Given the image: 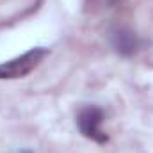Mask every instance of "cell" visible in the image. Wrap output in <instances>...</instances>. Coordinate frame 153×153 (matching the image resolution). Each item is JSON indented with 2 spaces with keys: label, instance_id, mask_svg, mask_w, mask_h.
Masks as SVG:
<instances>
[{
  "label": "cell",
  "instance_id": "7a4b0ae2",
  "mask_svg": "<svg viewBox=\"0 0 153 153\" xmlns=\"http://www.w3.org/2000/svg\"><path fill=\"white\" fill-rule=\"evenodd\" d=\"M102 123H103V111L96 105H85L78 111L76 116V125L78 130L84 137L98 143V144H105L109 141L107 134L102 130Z\"/></svg>",
  "mask_w": 153,
  "mask_h": 153
},
{
  "label": "cell",
  "instance_id": "277c9868",
  "mask_svg": "<svg viewBox=\"0 0 153 153\" xmlns=\"http://www.w3.org/2000/svg\"><path fill=\"white\" fill-rule=\"evenodd\" d=\"M22 153H30V152H22Z\"/></svg>",
  "mask_w": 153,
  "mask_h": 153
},
{
  "label": "cell",
  "instance_id": "3957f363",
  "mask_svg": "<svg viewBox=\"0 0 153 153\" xmlns=\"http://www.w3.org/2000/svg\"><path fill=\"white\" fill-rule=\"evenodd\" d=\"M111 43H112L114 50L117 53H121V55H132L139 48V39H137V36L132 30H126V29H119V30L112 32Z\"/></svg>",
  "mask_w": 153,
  "mask_h": 153
},
{
  "label": "cell",
  "instance_id": "6da1fadb",
  "mask_svg": "<svg viewBox=\"0 0 153 153\" xmlns=\"http://www.w3.org/2000/svg\"><path fill=\"white\" fill-rule=\"evenodd\" d=\"M48 55L46 48H30L25 53H22L20 57H14L7 62L0 64V78L2 80H13V78H22V76L29 75L34 68H38V64Z\"/></svg>",
  "mask_w": 153,
  "mask_h": 153
}]
</instances>
